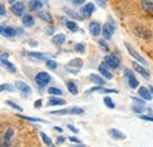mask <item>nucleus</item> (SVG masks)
<instances>
[{
  "label": "nucleus",
  "instance_id": "obj_1",
  "mask_svg": "<svg viewBox=\"0 0 153 147\" xmlns=\"http://www.w3.org/2000/svg\"><path fill=\"white\" fill-rule=\"evenodd\" d=\"M82 65H84V62H82V60H81L80 58H74V59H72V60L67 64L66 68H67L68 72L76 74L80 71V68L82 67Z\"/></svg>",
  "mask_w": 153,
  "mask_h": 147
},
{
  "label": "nucleus",
  "instance_id": "obj_2",
  "mask_svg": "<svg viewBox=\"0 0 153 147\" xmlns=\"http://www.w3.org/2000/svg\"><path fill=\"white\" fill-rule=\"evenodd\" d=\"M50 81H51V76H50V74L46 73V72H39L36 75V82H37V85H38L39 87L46 86Z\"/></svg>",
  "mask_w": 153,
  "mask_h": 147
},
{
  "label": "nucleus",
  "instance_id": "obj_3",
  "mask_svg": "<svg viewBox=\"0 0 153 147\" xmlns=\"http://www.w3.org/2000/svg\"><path fill=\"white\" fill-rule=\"evenodd\" d=\"M104 60H105V64H106L108 67L113 68V70L118 68V67H119V65H120V59H119L115 54L106 55Z\"/></svg>",
  "mask_w": 153,
  "mask_h": 147
},
{
  "label": "nucleus",
  "instance_id": "obj_4",
  "mask_svg": "<svg viewBox=\"0 0 153 147\" xmlns=\"http://www.w3.org/2000/svg\"><path fill=\"white\" fill-rule=\"evenodd\" d=\"M124 45H125V47H126V50H127L128 54L132 55L134 59H135V60H138V61H139L140 64H143V65H145V66L147 65V61H146V60H145V59H144V58H143L141 55L138 54V53L135 52V50H134L133 47H132V46H131V45H130L128 42H125Z\"/></svg>",
  "mask_w": 153,
  "mask_h": 147
},
{
  "label": "nucleus",
  "instance_id": "obj_5",
  "mask_svg": "<svg viewBox=\"0 0 153 147\" xmlns=\"http://www.w3.org/2000/svg\"><path fill=\"white\" fill-rule=\"evenodd\" d=\"M114 30H115L114 26H112L111 24L106 22V24L102 26L101 33H102V36H104V38H105L106 40H110V39L112 38V36H113V33H114Z\"/></svg>",
  "mask_w": 153,
  "mask_h": 147
},
{
  "label": "nucleus",
  "instance_id": "obj_6",
  "mask_svg": "<svg viewBox=\"0 0 153 147\" xmlns=\"http://www.w3.org/2000/svg\"><path fill=\"white\" fill-rule=\"evenodd\" d=\"M124 74L125 76L128 79V84H130V87L131 88H137L139 86V81L135 79V76L133 75V73L130 71V70H125L124 71Z\"/></svg>",
  "mask_w": 153,
  "mask_h": 147
},
{
  "label": "nucleus",
  "instance_id": "obj_7",
  "mask_svg": "<svg viewBox=\"0 0 153 147\" xmlns=\"http://www.w3.org/2000/svg\"><path fill=\"white\" fill-rule=\"evenodd\" d=\"M14 86H16L17 90H19L20 92H22L24 94H31V87H30V85H27V84L24 82V81L17 80V81L14 82Z\"/></svg>",
  "mask_w": 153,
  "mask_h": 147
},
{
  "label": "nucleus",
  "instance_id": "obj_8",
  "mask_svg": "<svg viewBox=\"0 0 153 147\" xmlns=\"http://www.w3.org/2000/svg\"><path fill=\"white\" fill-rule=\"evenodd\" d=\"M93 12H94V4H92V2L86 4V5L81 8V14H82L85 18H90Z\"/></svg>",
  "mask_w": 153,
  "mask_h": 147
},
{
  "label": "nucleus",
  "instance_id": "obj_9",
  "mask_svg": "<svg viewBox=\"0 0 153 147\" xmlns=\"http://www.w3.org/2000/svg\"><path fill=\"white\" fill-rule=\"evenodd\" d=\"M24 10H25V5L22 4V2H13V5H12V7H11V11L16 14V16H22V13H24Z\"/></svg>",
  "mask_w": 153,
  "mask_h": 147
},
{
  "label": "nucleus",
  "instance_id": "obj_10",
  "mask_svg": "<svg viewBox=\"0 0 153 147\" xmlns=\"http://www.w3.org/2000/svg\"><path fill=\"white\" fill-rule=\"evenodd\" d=\"M138 94H139V97L143 98L144 100H152V93H151V91H150L147 87H145V86L139 87Z\"/></svg>",
  "mask_w": 153,
  "mask_h": 147
},
{
  "label": "nucleus",
  "instance_id": "obj_11",
  "mask_svg": "<svg viewBox=\"0 0 153 147\" xmlns=\"http://www.w3.org/2000/svg\"><path fill=\"white\" fill-rule=\"evenodd\" d=\"M141 7L147 14L153 16V0H141Z\"/></svg>",
  "mask_w": 153,
  "mask_h": 147
},
{
  "label": "nucleus",
  "instance_id": "obj_12",
  "mask_svg": "<svg viewBox=\"0 0 153 147\" xmlns=\"http://www.w3.org/2000/svg\"><path fill=\"white\" fill-rule=\"evenodd\" d=\"M132 66H133V68L135 70V72H138V73L140 74V75H143L145 79H150V74H149V72H147V70H145L143 66H140L139 64H137V62H132Z\"/></svg>",
  "mask_w": 153,
  "mask_h": 147
},
{
  "label": "nucleus",
  "instance_id": "obj_13",
  "mask_svg": "<svg viewBox=\"0 0 153 147\" xmlns=\"http://www.w3.org/2000/svg\"><path fill=\"white\" fill-rule=\"evenodd\" d=\"M108 134L115 139V140H125L126 139V135L123 133V132H120L119 129H115V128H112V129H108Z\"/></svg>",
  "mask_w": 153,
  "mask_h": 147
},
{
  "label": "nucleus",
  "instance_id": "obj_14",
  "mask_svg": "<svg viewBox=\"0 0 153 147\" xmlns=\"http://www.w3.org/2000/svg\"><path fill=\"white\" fill-rule=\"evenodd\" d=\"M90 32H91L92 36L98 37V36L101 33V26H100V24L97 22V21L91 22V24H90Z\"/></svg>",
  "mask_w": 153,
  "mask_h": 147
},
{
  "label": "nucleus",
  "instance_id": "obj_15",
  "mask_svg": "<svg viewBox=\"0 0 153 147\" xmlns=\"http://www.w3.org/2000/svg\"><path fill=\"white\" fill-rule=\"evenodd\" d=\"M0 32H1L4 36H6V37H8V38L14 37V36L18 34V33H17V30H14L13 27H0Z\"/></svg>",
  "mask_w": 153,
  "mask_h": 147
},
{
  "label": "nucleus",
  "instance_id": "obj_16",
  "mask_svg": "<svg viewBox=\"0 0 153 147\" xmlns=\"http://www.w3.org/2000/svg\"><path fill=\"white\" fill-rule=\"evenodd\" d=\"M66 101L64 99H60V98H56V97H52L50 98L48 102H47V106H62L65 105Z\"/></svg>",
  "mask_w": 153,
  "mask_h": 147
},
{
  "label": "nucleus",
  "instance_id": "obj_17",
  "mask_svg": "<svg viewBox=\"0 0 153 147\" xmlns=\"http://www.w3.org/2000/svg\"><path fill=\"white\" fill-rule=\"evenodd\" d=\"M0 65L1 66H4L10 73H16V71H17V68H16V66L13 65V64H11L7 59H5V60H1L0 61Z\"/></svg>",
  "mask_w": 153,
  "mask_h": 147
},
{
  "label": "nucleus",
  "instance_id": "obj_18",
  "mask_svg": "<svg viewBox=\"0 0 153 147\" xmlns=\"http://www.w3.org/2000/svg\"><path fill=\"white\" fill-rule=\"evenodd\" d=\"M98 70H99V72L102 74L106 79H112L113 78V75H112V73L106 68V66L105 65H99V67H98Z\"/></svg>",
  "mask_w": 153,
  "mask_h": 147
},
{
  "label": "nucleus",
  "instance_id": "obj_19",
  "mask_svg": "<svg viewBox=\"0 0 153 147\" xmlns=\"http://www.w3.org/2000/svg\"><path fill=\"white\" fill-rule=\"evenodd\" d=\"M65 36L64 34H56L54 37L52 38V42L54 44V45H57V46H60V45H62L64 42H65Z\"/></svg>",
  "mask_w": 153,
  "mask_h": 147
},
{
  "label": "nucleus",
  "instance_id": "obj_20",
  "mask_svg": "<svg viewBox=\"0 0 153 147\" xmlns=\"http://www.w3.org/2000/svg\"><path fill=\"white\" fill-rule=\"evenodd\" d=\"M38 17L41 20H44V21H46V22H51L52 21V17H51V13L50 12H47V11H41V12H39L38 13Z\"/></svg>",
  "mask_w": 153,
  "mask_h": 147
},
{
  "label": "nucleus",
  "instance_id": "obj_21",
  "mask_svg": "<svg viewBox=\"0 0 153 147\" xmlns=\"http://www.w3.org/2000/svg\"><path fill=\"white\" fill-rule=\"evenodd\" d=\"M28 5H30V8L31 10H40L41 7H42V1H40V0H31L30 2H28Z\"/></svg>",
  "mask_w": 153,
  "mask_h": 147
},
{
  "label": "nucleus",
  "instance_id": "obj_22",
  "mask_svg": "<svg viewBox=\"0 0 153 147\" xmlns=\"http://www.w3.org/2000/svg\"><path fill=\"white\" fill-rule=\"evenodd\" d=\"M22 24L25 27H32L34 25V19L32 18L31 16H25L22 18Z\"/></svg>",
  "mask_w": 153,
  "mask_h": 147
},
{
  "label": "nucleus",
  "instance_id": "obj_23",
  "mask_svg": "<svg viewBox=\"0 0 153 147\" xmlns=\"http://www.w3.org/2000/svg\"><path fill=\"white\" fill-rule=\"evenodd\" d=\"M40 137H41V139H42V141L45 143V145H46V146H50V147L56 146V145L53 144V141L51 140V138H48V137H47V134H45L44 132H40Z\"/></svg>",
  "mask_w": 153,
  "mask_h": 147
},
{
  "label": "nucleus",
  "instance_id": "obj_24",
  "mask_svg": "<svg viewBox=\"0 0 153 147\" xmlns=\"http://www.w3.org/2000/svg\"><path fill=\"white\" fill-rule=\"evenodd\" d=\"M90 93L92 92H99V93H118V91H115V90H107V88H102V87H93V88H91Z\"/></svg>",
  "mask_w": 153,
  "mask_h": 147
},
{
  "label": "nucleus",
  "instance_id": "obj_25",
  "mask_svg": "<svg viewBox=\"0 0 153 147\" xmlns=\"http://www.w3.org/2000/svg\"><path fill=\"white\" fill-rule=\"evenodd\" d=\"M90 79H91L93 82L98 84V85H105V80H104L101 76L97 75V74H91V75H90Z\"/></svg>",
  "mask_w": 153,
  "mask_h": 147
},
{
  "label": "nucleus",
  "instance_id": "obj_26",
  "mask_svg": "<svg viewBox=\"0 0 153 147\" xmlns=\"http://www.w3.org/2000/svg\"><path fill=\"white\" fill-rule=\"evenodd\" d=\"M67 90H68V92L72 93V94H78V88H76V85L73 82V81H68L67 82Z\"/></svg>",
  "mask_w": 153,
  "mask_h": 147
},
{
  "label": "nucleus",
  "instance_id": "obj_27",
  "mask_svg": "<svg viewBox=\"0 0 153 147\" xmlns=\"http://www.w3.org/2000/svg\"><path fill=\"white\" fill-rule=\"evenodd\" d=\"M66 27L70 30V31H72V32H76L78 30H79V27H78V25H76V22L74 21H66Z\"/></svg>",
  "mask_w": 153,
  "mask_h": 147
},
{
  "label": "nucleus",
  "instance_id": "obj_28",
  "mask_svg": "<svg viewBox=\"0 0 153 147\" xmlns=\"http://www.w3.org/2000/svg\"><path fill=\"white\" fill-rule=\"evenodd\" d=\"M27 54L30 55V56L40 59V60H47V58H48V55L42 54V53H37V52H30V53H27Z\"/></svg>",
  "mask_w": 153,
  "mask_h": 147
},
{
  "label": "nucleus",
  "instance_id": "obj_29",
  "mask_svg": "<svg viewBox=\"0 0 153 147\" xmlns=\"http://www.w3.org/2000/svg\"><path fill=\"white\" fill-rule=\"evenodd\" d=\"M21 119H25V120H28V121H34V122H47L42 119H38V118H31V117H26V115H18Z\"/></svg>",
  "mask_w": 153,
  "mask_h": 147
},
{
  "label": "nucleus",
  "instance_id": "obj_30",
  "mask_svg": "<svg viewBox=\"0 0 153 147\" xmlns=\"http://www.w3.org/2000/svg\"><path fill=\"white\" fill-rule=\"evenodd\" d=\"M104 104H105L108 108H114L115 107L114 102L112 101V99H111L110 97H105V98H104Z\"/></svg>",
  "mask_w": 153,
  "mask_h": 147
},
{
  "label": "nucleus",
  "instance_id": "obj_31",
  "mask_svg": "<svg viewBox=\"0 0 153 147\" xmlns=\"http://www.w3.org/2000/svg\"><path fill=\"white\" fill-rule=\"evenodd\" d=\"M64 11L67 13V16H70V17H72V18L74 19H81V17L79 16V14H76L74 11H72V10H70V8H64Z\"/></svg>",
  "mask_w": 153,
  "mask_h": 147
},
{
  "label": "nucleus",
  "instance_id": "obj_32",
  "mask_svg": "<svg viewBox=\"0 0 153 147\" xmlns=\"http://www.w3.org/2000/svg\"><path fill=\"white\" fill-rule=\"evenodd\" d=\"M48 93L52 94V95H61V94H62V91L57 88V87H50V88H48Z\"/></svg>",
  "mask_w": 153,
  "mask_h": 147
},
{
  "label": "nucleus",
  "instance_id": "obj_33",
  "mask_svg": "<svg viewBox=\"0 0 153 147\" xmlns=\"http://www.w3.org/2000/svg\"><path fill=\"white\" fill-rule=\"evenodd\" d=\"M46 65H47V67H48V68H51V70H56V68L58 67L57 62H56L54 60H51V59H47Z\"/></svg>",
  "mask_w": 153,
  "mask_h": 147
},
{
  "label": "nucleus",
  "instance_id": "obj_34",
  "mask_svg": "<svg viewBox=\"0 0 153 147\" xmlns=\"http://www.w3.org/2000/svg\"><path fill=\"white\" fill-rule=\"evenodd\" d=\"M13 134H14L13 129L12 128L7 129V132H6V134H5V140H6V143H7V144H8V141L11 140V138L13 137Z\"/></svg>",
  "mask_w": 153,
  "mask_h": 147
},
{
  "label": "nucleus",
  "instance_id": "obj_35",
  "mask_svg": "<svg viewBox=\"0 0 153 147\" xmlns=\"http://www.w3.org/2000/svg\"><path fill=\"white\" fill-rule=\"evenodd\" d=\"M2 91H13V86L8 85V84H4V85H0V92Z\"/></svg>",
  "mask_w": 153,
  "mask_h": 147
},
{
  "label": "nucleus",
  "instance_id": "obj_36",
  "mask_svg": "<svg viewBox=\"0 0 153 147\" xmlns=\"http://www.w3.org/2000/svg\"><path fill=\"white\" fill-rule=\"evenodd\" d=\"M6 104H7L8 106H11L12 108H14V110L19 111V112H22V107H20L19 105H17V104H14V102H12V101H6Z\"/></svg>",
  "mask_w": 153,
  "mask_h": 147
},
{
  "label": "nucleus",
  "instance_id": "obj_37",
  "mask_svg": "<svg viewBox=\"0 0 153 147\" xmlns=\"http://www.w3.org/2000/svg\"><path fill=\"white\" fill-rule=\"evenodd\" d=\"M51 114H58V115H66L70 114V110H61V111H52Z\"/></svg>",
  "mask_w": 153,
  "mask_h": 147
},
{
  "label": "nucleus",
  "instance_id": "obj_38",
  "mask_svg": "<svg viewBox=\"0 0 153 147\" xmlns=\"http://www.w3.org/2000/svg\"><path fill=\"white\" fill-rule=\"evenodd\" d=\"M84 111L82 108H79V107H73L70 110V114H81Z\"/></svg>",
  "mask_w": 153,
  "mask_h": 147
},
{
  "label": "nucleus",
  "instance_id": "obj_39",
  "mask_svg": "<svg viewBox=\"0 0 153 147\" xmlns=\"http://www.w3.org/2000/svg\"><path fill=\"white\" fill-rule=\"evenodd\" d=\"M133 111L135 113H143L145 111V105H140V106H134Z\"/></svg>",
  "mask_w": 153,
  "mask_h": 147
},
{
  "label": "nucleus",
  "instance_id": "obj_40",
  "mask_svg": "<svg viewBox=\"0 0 153 147\" xmlns=\"http://www.w3.org/2000/svg\"><path fill=\"white\" fill-rule=\"evenodd\" d=\"M76 52H80V53H84V52H85V46H84L82 44H76Z\"/></svg>",
  "mask_w": 153,
  "mask_h": 147
},
{
  "label": "nucleus",
  "instance_id": "obj_41",
  "mask_svg": "<svg viewBox=\"0 0 153 147\" xmlns=\"http://www.w3.org/2000/svg\"><path fill=\"white\" fill-rule=\"evenodd\" d=\"M98 44H99V46H100L105 52H107V51H108V47H107V45L105 44V41H104V40H99V41H98Z\"/></svg>",
  "mask_w": 153,
  "mask_h": 147
},
{
  "label": "nucleus",
  "instance_id": "obj_42",
  "mask_svg": "<svg viewBox=\"0 0 153 147\" xmlns=\"http://www.w3.org/2000/svg\"><path fill=\"white\" fill-rule=\"evenodd\" d=\"M54 31H56V27H54V26L47 27V28H46V34H47V36H51V34L54 33Z\"/></svg>",
  "mask_w": 153,
  "mask_h": 147
},
{
  "label": "nucleus",
  "instance_id": "obj_43",
  "mask_svg": "<svg viewBox=\"0 0 153 147\" xmlns=\"http://www.w3.org/2000/svg\"><path fill=\"white\" fill-rule=\"evenodd\" d=\"M101 8H106V0H96Z\"/></svg>",
  "mask_w": 153,
  "mask_h": 147
},
{
  "label": "nucleus",
  "instance_id": "obj_44",
  "mask_svg": "<svg viewBox=\"0 0 153 147\" xmlns=\"http://www.w3.org/2000/svg\"><path fill=\"white\" fill-rule=\"evenodd\" d=\"M140 118L143 120H147V121H153V115H140Z\"/></svg>",
  "mask_w": 153,
  "mask_h": 147
},
{
  "label": "nucleus",
  "instance_id": "obj_45",
  "mask_svg": "<svg viewBox=\"0 0 153 147\" xmlns=\"http://www.w3.org/2000/svg\"><path fill=\"white\" fill-rule=\"evenodd\" d=\"M5 13H6V8H5V6H4L2 4H0V16H5Z\"/></svg>",
  "mask_w": 153,
  "mask_h": 147
},
{
  "label": "nucleus",
  "instance_id": "obj_46",
  "mask_svg": "<svg viewBox=\"0 0 153 147\" xmlns=\"http://www.w3.org/2000/svg\"><path fill=\"white\" fill-rule=\"evenodd\" d=\"M68 1H71V2L74 4V5H81V4L85 2V0H68Z\"/></svg>",
  "mask_w": 153,
  "mask_h": 147
},
{
  "label": "nucleus",
  "instance_id": "obj_47",
  "mask_svg": "<svg viewBox=\"0 0 153 147\" xmlns=\"http://www.w3.org/2000/svg\"><path fill=\"white\" fill-rule=\"evenodd\" d=\"M41 105H42L41 99H39V100H37V101L34 102V107H37V108H40V107H41Z\"/></svg>",
  "mask_w": 153,
  "mask_h": 147
},
{
  "label": "nucleus",
  "instance_id": "obj_48",
  "mask_svg": "<svg viewBox=\"0 0 153 147\" xmlns=\"http://www.w3.org/2000/svg\"><path fill=\"white\" fill-rule=\"evenodd\" d=\"M70 141H72V143H76V144H81V141H80L79 139H76V138H73V137H71V138H70Z\"/></svg>",
  "mask_w": 153,
  "mask_h": 147
},
{
  "label": "nucleus",
  "instance_id": "obj_49",
  "mask_svg": "<svg viewBox=\"0 0 153 147\" xmlns=\"http://www.w3.org/2000/svg\"><path fill=\"white\" fill-rule=\"evenodd\" d=\"M67 127H68V129H71L72 132H74V133H78V132H79V131H78V129H76L74 126H72V125H68Z\"/></svg>",
  "mask_w": 153,
  "mask_h": 147
},
{
  "label": "nucleus",
  "instance_id": "obj_50",
  "mask_svg": "<svg viewBox=\"0 0 153 147\" xmlns=\"http://www.w3.org/2000/svg\"><path fill=\"white\" fill-rule=\"evenodd\" d=\"M65 141V138L64 137H59L57 139V144H61V143H64Z\"/></svg>",
  "mask_w": 153,
  "mask_h": 147
},
{
  "label": "nucleus",
  "instance_id": "obj_51",
  "mask_svg": "<svg viewBox=\"0 0 153 147\" xmlns=\"http://www.w3.org/2000/svg\"><path fill=\"white\" fill-rule=\"evenodd\" d=\"M7 58H8V54H7V53L0 54V60H5V59H7Z\"/></svg>",
  "mask_w": 153,
  "mask_h": 147
},
{
  "label": "nucleus",
  "instance_id": "obj_52",
  "mask_svg": "<svg viewBox=\"0 0 153 147\" xmlns=\"http://www.w3.org/2000/svg\"><path fill=\"white\" fill-rule=\"evenodd\" d=\"M54 129H56L57 132H60V133L62 132V128H60V127H54Z\"/></svg>",
  "mask_w": 153,
  "mask_h": 147
},
{
  "label": "nucleus",
  "instance_id": "obj_53",
  "mask_svg": "<svg viewBox=\"0 0 153 147\" xmlns=\"http://www.w3.org/2000/svg\"><path fill=\"white\" fill-rule=\"evenodd\" d=\"M149 88H150V91H151V93H153V86H150Z\"/></svg>",
  "mask_w": 153,
  "mask_h": 147
},
{
  "label": "nucleus",
  "instance_id": "obj_54",
  "mask_svg": "<svg viewBox=\"0 0 153 147\" xmlns=\"http://www.w3.org/2000/svg\"><path fill=\"white\" fill-rule=\"evenodd\" d=\"M17 0H8V2H11V4H13V2H16Z\"/></svg>",
  "mask_w": 153,
  "mask_h": 147
}]
</instances>
